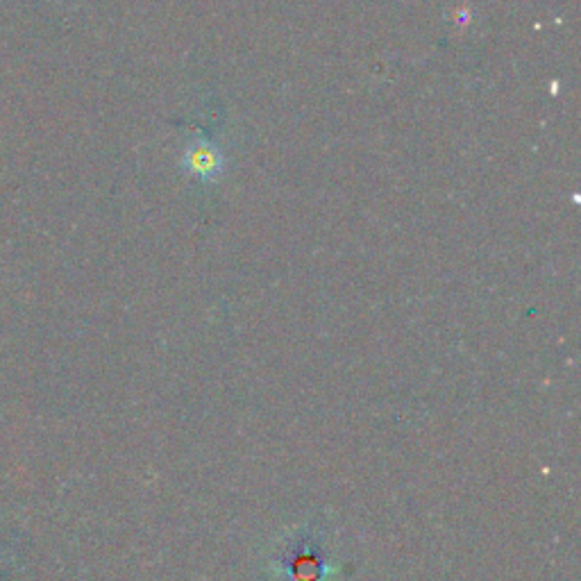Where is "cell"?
<instances>
[{
  "instance_id": "1",
  "label": "cell",
  "mask_w": 581,
  "mask_h": 581,
  "mask_svg": "<svg viewBox=\"0 0 581 581\" xmlns=\"http://www.w3.org/2000/svg\"><path fill=\"white\" fill-rule=\"evenodd\" d=\"M334 572L321 536L309 529L291 534L271 559L273 581H332Z\"/></svg>"
},
{
  "instance_id": "2",
  "label": "cell",
  "mask_w": 581,
  "mask_h": 581,
  "mask_svg": "<svg viewBox=\"0 0 581 581\" xmlns=\"http://www.w3.org/2000/svg\"><path fill=\"white\" fill-rule=\"evenodd\" d=\"M184 168L198 180H214L223 171V155L212 141L196 139L184 150Z\"/></svg>"
}]
</instances>
